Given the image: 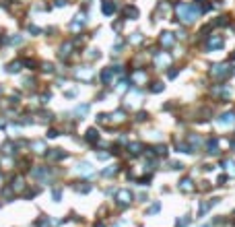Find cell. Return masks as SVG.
Returning a JSON list of instances; mask_svg holds the SVG:
<instances>
[{
  "label": "cell",
  "instance_id": "cell-1",
  "mask_svg": "<svg viewBox=\"0 0 235 227\" xmlns=\"http://www.w3.org/2000/svg\"><path fill=\"white\" fill-rule=\"evenodd\" d=\"M198 8H196L194 4H188V2H180L177 4V17H180L184 23H194L196 19H198Z\"/></svg>",
  "mask_w": 235,
  "mask_h": 227
},
{
  "label": "cell",
  "instance_id": "cell-2",
  "mask_svg": "<svg viewBox=\"0 0 235 227\" xmlns=\"http://www.w3.org/2000/svg\"><path fill=\"white\" fill-rule=\"evenodd\" d=\"M211 74L215 79H227V77L235 74V68L233 66H227V64H215L211 68Z\"/></svg>",
  "mask_w": 235,
  "mask_h": 227
},
{
  "label": "cell",
  "instance_id": "cell-3",
  "mask_svg": "<svg viewBox=\"0 0 235 227\" xmlns=\"http://www.w3.org/2000/svg\"><path fill=\"white\" fill-rule=\"evenodd\" d=\"M122 66H112V68H103V72H101V83L103 85H109L113 81V77H116V74H120L122 72Z\"/></svg>",
  "mask_w": 235,
  "mask_h": 227
},
{
  "label": "cell",
  "instance_id": "cell-4",
  "mask_svg": "<svg viewBox=\"0 0 235 227\" xmlns=\"http://www.w3.org/2000/svg\"><path fill=\"white\" fill-rule=\"evenodd\" d=\"M169 62H171V56L167 54V52H155V64L159 66V68L167 66Z\"/></svg>",
  "mask_w": 235,
  "mask_h": 227
},
{
  "label": "cell",
  "instance_id": "cell-5",
  "mask_svg": "<svg viewBox=\"0 0 235 227\" xmlns=\"http://www.w3.org/2000/svg\"><path fill=\"white\" fill-rule=\"evenodd\" d=\"M116 198H118V203L122 204V207H126V204H130L132 203V192H130V190H120V192L116 194Z\"/></svg>",
  "mask_w": 235,
  "mask_h": 227
},
{
  "label": "cell",
  "instance_id": "cell-6",
  "mask_svg": "<svg viewBox=\"0 0 235 227\" xmlns=\"http://www.w3.org/2000/svg\"><path fill=\"white\" fill-rule=\"evenodd\" d=\"M223 37L221 35H212V37H208L206 40V50H219V48H223Z\"/></svg>",
  "mask_w": 235,
  "mask_h": 227
},
{
  "label": "cell",
  "instance_id": "cell-7",
  "mask_svg": "<svg viewBox=\"0 0 235 227\" xmlns=\"http://www.w3.org/2000/svg\"><path fill=\"white\" fill-rule=\"evenodd\" d=\"M173 41H175V37H173V33H169V31H163V33L159 35V44H161L163 48H171Z\"/></svg>",
  "mask_w": 235,
  "mask_h": 227
},
{
  "label": "cell",
  "instance_id": "cell-8",
  "mask_svg": "<svg viewBox=\"0 0 235 227\" xmlns=\"http://www.w3.org/2000/svg\"><path fill=\"white\" fill-rule=\"evenodd\" d=\"M74 77H76V79H81V81H91L93 79V70L91 68H76V72H74Z\"/></svg>",
  "mask_w": 235,
  "mask_h": 227
},
{
  "label": "cell",
  "instance_id": "cell-9",
  "mask_svg": "<svg viewBox=\"0 0 235 227\" xmlns=\"http://www.w3.org/2000/svg\"><path fill=\"white\" fill-rule=\"evenodd\" d=\"M45 157L52 159V161H58V159H64V157H66V153H64L62 149H50L48 153H45Z\"/></svg>",
  "mask_w": 235,
  "mask_h": 227
},
{
  "label": "cell",
  "instance_id": "cell-10",
  "mask_svg": "<svg viewBox=\"0 0 235 227\" xmlns=\"http://www.w3.org/2000/svg\"><path fill=\"white\" fill-rule=\"evenodd\" d=\"M206 151H208V155H217L219 153V140L217 138H208L206 140Z\"/></svg>",
  "mask_w": 235,
  "mask_h": 227
},
{
  "label": "cell",
  "instance_id": "cell-11",
  "mask_svg": "<svg viewBox=\"0 0 235 227\" xmlns=\"http://www.w3.org/2000/svg\"><path fill=\"white\" fill-rule=\"evenodd\" d=\"M231 122H235V112H225L219 116V124H223V126H227Z\"/></svg>",
  "mask_w": 235,
  "mask_h": 227
},
{
  "label": "cell",
  "instance_id": "cell-12",
  "mask_svg": "<svg viewBox=\"0 0 235 227\" xmlns=\"http://www.w3.org/2000/svg\"><path fill=\"white\" fill-rule=\"evenodd\" d=\"M76 172L78 173H85V176H91V173H93V165L87 163V161H83V163H78V165H76Z\"/></svg>",
  "mask_w": 235,
  "mask_h": 227
},
{
  "label": "cell",
  "instance_id": "cell-13",
  "mask_svg": "<svg viewBox=\"0 0 235 227\" xmlns=\"http://www.w3.org/2000/svg\"><path fill=\"white\" fill-rule=\"evenodd\" d=\"M194 6L198 8V13H208L212 8V4H208V0H196Z\"/></svg>",
  "mask_w": 235,
  "mask_h": 227
},
{
  "label": "cell",
  "instance_id": "cell-14",
  "mask_svg": "<svg viewBox=\"0 0 235 227\" xmlns=\"http://www.w3.org/2000/svg\"><path fill=\"white\" fill-rule=\"evenodd\" d=\"M124 15H126L128 19H138V8L132 6V4H128V6H124Z\"/></svg>",
  "mask_w": 235,
  "mask_h": 227
},
{
  "label": "cell",
  "instance_id": "cell-15",
  "mask_svg": "<svg viewBox=\"0 0 235 227\" xmlns=\"http://www.w3.org/2000/svg\"><path fill=\"white\" fill-rule=\"evenodd\" d=\"M85 138H87L89 143H97V140H99V132H97V128H89V130H87V134H85Z\"/></svg>",
  "mask_w": 235,
  "mask_h": 227
},
{
  "label": "cell",
  "instance_id": "cell-16",
  "mask_svg": "<svg viewBox=\"0 0 235 227\" xmlns=\"http://www.w3.org/2000/svg\"><path fill=\"white\" fill-rule=\"evenodd\" d=\"M180 190H184V192H192V190H194L192 180H190V178H184V180L180 182Z\"/></svg>",
  "mask_w": 235,
  "mask_h": 227
},
{
  "label": "cell",
  "instance_id": "cell-17",
  "mask_svg": "<svg viewBox=\"0 0 235 227\" xmlns=\"http://www.w3.org/2000/svg\"><path fill=\"white\" fill-rule=\"evenodd\" d=\"M101 13L103 15H113V13H116V4H113V2H103V6H101Z\"/></svg>",
  "mask_w": 235,
  "mask_h": 227
},
{
  "label": "cell",
  "instance_id": "cell-18",
  "mask_svg": "<svg viewBox=\"0 0 235 227\" xmlns=\"http://www.w3.org/2000/svg\"><path fill=\"white\" fill-rule=\"evenodd\" d=\"M83 25H85V17L83 15H76V17H74V21L70 23V27H72V29H81Z\"/></svg>",
  "mask_w": 235,
  "mask_h": 227
},
{
  "label": "cell",
  "instance_id": "cell-19",
  "mask_svg": "<svg viewBox=\"0 0 235 227\" xmlns=\"http://www.w3.org/2000/svg\"><path fill=\"white\" fill-rule=\"evenodd\" d=\"M21 64H23V62H19V60H17V62H10V64L6 66V72H10V74H13V72H19V70H21Z\"/></svg>",
  "mask_w": 235,
  "mask_h": 227
},
{
  "label": "cell",
  "instance_id": "cell-20",
  "mask_svg": "<svg viewBox=\"0 0 235 227\" xmlns=\"http://www.w3.org/2000/svg\"><path fill=\"white\" fill-rule=\"evenodd\" d=\"M140 149H142L140 143H130V145H128V151H130L132 155H138V153H140Z\"/></svg>",
  "mask_w": 235,
  "mask_h": 227
},
{
  "label": "cell",
  "instance_id": "cell-21",
  "mask_svg": "<svg viewBox=\"0 0 235 227\" xmlns=\"http://www.w3.org/2000/svg\"><path fill=\"white\" fill-rule=\"evenodd\" d=\"M31 147H33L37 153H44V151H45V149H44V143H41V140H35V143H31Z\"/></svg>",
  "mask_w": 235,
  "mask_h": 227
},
{
  "label": "cell",
  "instance_id": "cell-22",
  "mask_svg": "<svg viewBox=\"0 0 235 227\" xmlns=\"http://www.w3.org/2000/svg\"><path fill=\"white\" fill-rule=\"evenodd\" d=\"M163 89H165V87H163V83H153V85H151V91H153V93H161Z\"/></svg>",
  "mask_w": 235,
  "mask_h": 227
},
{
  "label": "cell",
  "instance_id": "cell-23",
  "mask_svg": "<svg viewBox=\"0 0 235 227\" xmlns=\"http://www.w3.org/2000/svg\"><path fill=\"white\" fill-rule=\"evenodd\" d=\"M89 112V105L85 103V105H78L76 109H74V114H76V116H83V114H87Z\"/></svg>",
  "mask_w": 235,
  "mask_h": 227
},
{
  "label": "cell",
  "instance_id": "cell-24",
  "mask_svg": "<svg viewBox=\"0 0 235 227\" xmlns=\"http://www.w3.org/2000/svg\"><path fill=\"white\" fill-rule=\"evenodd\" d=\"M116 172H118V165H109L107 169H103V176H107V178H109V176H113Z\"/></svg>",
  "mask_w": 235,
  "mask_h": 227
},
{
  "label": "cell",
  "instance_id": "cell-25",
  "mask_svg": "<svg viewBox=\"0 0 235 227\" xmlns=\"http://www.w3.org/2000/svg\"><path fill=\"white\" fill-rule=\"evenodd\" d=\"M109 118L116 120V122H122V120H124V112H116V114H112Z\"/></svg>",
  "mask_w": 235,
  "mask_h": 227
},
{
  "label": "cell",
  "instance_id": "cell-26",
  "mask_svg": "<svg viewBox=\"0 0 235 227\" xmlns=\"http://www.w3.org/2000/svg\"><path fill=\"white\" fill-rule=\"evenodd\" d=\"M21 188H23V180H21V178L13 180V190H21Z\"/></svg>",
  "mask_w": 235,
  "mask_h": 227
},
{
  "label": "cell",
  "instance_id": "cell-27",
  "mask_svg": "<svg viewBox=\"0 0 235 227\" xmlns=\"http://www.w3.org/2000/svg\"><path fill=\"white\" fill-rule=\"evenodd\" d=\"M159 209H161V204H159V203H155V204H153V207L147 211V215H153V213H159Z\"/></svg>",
  "mask_w": 235,
  "mask_h": 227
},
{
  "label": "cell",
  "instance_id": "cell-28",
  "mask_svg": "<svg viewBox=\"0 0 235 227\" xmlns=\"http://www.w3.org/2000/svg\"><path fill=\"white\" fill-rule=\"evenodd\" d=\"M144 79H147V74L142 72V70H140V72H138V70L134 72V81H144Z\"/></svg>",
  "mask_w": 235,
  "mask_h": 227
},
{
  "label": "cell",
  "instance_id": "cell-29",
  "mask_svg": "<svg viewBox=\"0 0 235 227\" xmlns=\"http://www.w3.org/2000/svg\"><path fill=\"white\" fill-rule=\"evenodd\" d=\"M155 151H157V155H167V147H165V145H159Z\"/></svg>",
  "mask_w": 235,
  "mask_h": 227
},
{
  "label": "cell",
  "instance_id": "cell-30",
  "mask_svg": "<svg viewBox=\"0 0 235 227\" xmlns=\"http://www.w3.org/2000/svg\"><path fill=\"white\" fill-rule=\"evenodd\" d=\"M56 136H60V132L56 128H50L48 130V138H56Z\"/></svg>",
  "mask_w": 235,
  "mask_h": 227
},
{
  "label": "cell",
  "instance_id": "cell-31",
  "mask_svg": "<svg viewBox=\"0 0 235 227\" xmlns=\"http://www.w3.org/2000/svg\"><path fill=\"white\" fill-rule=\"evenodd\" d=\"M130 41H132V44H140V41H142V35H140V33H134Z\"/></svg>",
  "mask_w": 235,
  "mask_h": 227
},
{
  "label": "cell",
  "instance_id": "cell-32",
  "mask_svg": "<svg viewBox=\"0 0 235 227\" xmlns=\"http://www.w3.org/2000/svg\"><path fill=\"white\" fill-rule=\"evenodd\" d=\"M29 33L39 35V33H41V29H39V27H35V25H29Z\"/></svg>",
  "mask_w": 235,
  "mask_h": 227
},
{
  "label": "cell",
  "instance_id": "cell-33",
  "mask_svg": "<svg viewBox=\"0 0 235 227\" xmlns=\"http://www.w3.org/2000/svg\"><path fill=\"white\" fill-rule=\"evenodd\" d=\"M44 72H54V64L45 62V64H44Z\"/></svg>",
  "mask_w": 235,
  "mask_h": 227
},
{
  "label": "cell",
  "instance_id": "cell-34",
  "mask_svg": "<svg viewBox=\"0 0 235 227\" xmlns=\"http://www.w3.org/2000/svg\"><path fill=\"white\" fill-rule=\"evenodd\" d=\"M118 89H120V91H126V89H128V83H126V81H120V83H118Z\"/></svg>",
  "mask_w": 235,
  "mask_h": 227
},
{
  "label": "cell",
  "instance_id": "cell-35",
  "mask_svg": "<svg viewBox=\"0 0 235 227\" xmlns=\"http://www.w3.org/2000/svg\"><path fill=\"white\" fill-rule=\"evenodd\" d=\"M76 190H78V192H89L91 186H89V184H85V186H76Z\"/></svg>",
  "mask_w": 235,
  "mask_h": 227
},
{
  "label": "cell",
  "instance_id": "cell-36",
  "mask_svg": "<svg viewBox=\"0 0 235 227\" xmlns=\"http://www.w3.org/2000/svg\"><path fill=\"white\" fill-rule=\"evenodd\" d=\"M52 196H54V200H60V196H62V192H60V190H54V192H52Z\"/></svg>",
  "mask_w": 235,
  "mask_h": 227
},
{
  "label": "cell",
  "instance_id": "cell-37",
  "mask_svg": "<svg viewBox=\"0 0 235 227\" xmlns=\"http://www.w3.org/2000/svg\"><path fill=\"white\" fill-rule=\"evenodd\" d=\"M21 41H23V37H10V44H17V45H19Z\"/></svg>",
  "mask_w": 235,
  "mask_h": 227
},
{
  "label": "cell",
  "instance_id": "cell-38",
  "mask_svg": "<svg viewBox=\"0 0 235 227\" xmlns=\"http://www.w3.org/2000/svg\"><path fill=\"white\" fill-rule=\"evenodd\" d=\"M167 77H169V79H175V77H177V70H169V72H167Z\"/></svg>",
  "mask_w": 235,
  "mask_h": 227
},
{
  "label": "cell",
  "instance_id": "cell-39",
  "mask_svg": "<svg viewBox=\"0 0 235 227\" xmlns=\"http://www.w3.org/2000/svg\"><path fill=\"white\" fill-rule=\"evenodd\" d=\"M136 120H147V114H144V112H140V114L136 116Z\"/></svg>",
  "mask_w": 235,
  "mask_h": 227
},
{
  "label": "cell",
  "instance_id": "cell-40",
  "mask_svg": "<svg viewBox=\"0 0 235 227\" xmlns=\"http://www.w3.org/2000/svg\"><path fill=\"white\" fill-rule=\"evenodd\" d=\"M171 167H173V169H181V163H177V161H173V163H171Z\"/></svg>",
  "mask_w": 235,
  "mask_h": 227
},
{
  "label": "cell",
  "instance_id": "cell-41",
  "mask_svg": "<svg viewBox=\"0 0 235 227\" xmlns=\"http://www.w3.org/2000/svg\"><path fill=\"white\" fill-rule=\"evenodd\" d=\"M66 4V0H56V6H64Z\"/></svg>",
  "mask_w": 235,
  "mask_h": 227
},
{
  "label": "cell",
  "instance_id": "cell-42",
  "mask_svg": "<svg viewBox=\"0 0 235 227\" xmlns=\"http://www.w3.org/2000/svg\"><path fill=\"white\" fill-rule=\"evenodd\" d=\"M215 6H223V0H215Z\"/></svg>",
  "mask_w": 235,
  "mask_h": 227
},
{
  "label": "cell",
  "instance_id": "cell-43",
  "mask_svg": "<svg viewBox=\"0 0 235 227\" xmlns=\"http://www.w3.org/2000/svg\"><path fill=\"white\" fill-rule=\"evenodd\" d=\"M95 227H105V225H103V223H97V225H95Z\"/></svg>",
  "mask_w": 235,
  "mask_h": 227
},
{
  "label": "cell",
  "instance_id": "cell-44",
  "mask_svg": "<svg viewBox=\"0 0 235 227\" xmlns=\"http://www.w3.org/2000/svg\"><path fill=\"white\" fill-rule=\"evenodd\" d=\"M231 60H235V52H233V54H231Z\"/></svg>",
  "mask_w": 235,
  "mask_h": 227
}]
</instances>
